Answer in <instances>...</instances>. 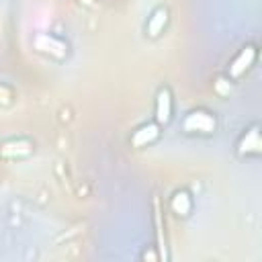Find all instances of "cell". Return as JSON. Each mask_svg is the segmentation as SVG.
<instances>
[{"mask_svg": "<svg viewBox=\"0 0 262 262\" xmlns=\"http://www.w3.org/2000/svg\"><path fill=\"white\" fill-rule=\"evenodd\" d=\"M260 149H262L260 131H258V125H252L239 137V141H237V154L239 156H258Z\"/></svg>", "mask_w": 262, "mask_h": 262, "instance_id": "cell-4", "label": "cell"}, {"mask_svg": "<svg viewBox=\"0 0 262 262\" xmlns=\"http://www.w3.org/2000/svg\"><path fill=\"white\" fill-rule=\"evenodd\" d=\"M182 129L186 133H201V135H211L217 129L215 117L205 111V108H194L182 119Z\"/></svg>", "mask_w": 262, "mask_h": 262, "instance_id": "cell-1", "label": "cell"}, {"mask_svg": "<svg viewBox=\"0 0 262 262\" xmlns=\"http://www.w3.org/2000/svg\"><path fill=\"white\" fill-rule=\"evenodd\" d=\"M10 90L6 86H0V104H8L10 102Z\"/></svg>", "mask_w": 262, "mask_h": 262, "instance_id": "cell-10", "label": "cell"}, {"mask_svg": "<svg viewBox=\"0 0 262 262\" xmlns=\"http://www.w3.org/2000/svg\"><path fill=\"white\" fill-rule=\"evenodd\" d=\"M166 23H168V10H166V8H156V10L151 12V16L147 18V27H145L147 35H149V37H158V35L164 31Z\"/></svg>", "mask_w": 262, "mask_h": 262, "instance_id": "cell-8", "label": "cell"}, {"mask_svg": "<svg viewBox=\"0 0 262 262\" xmlns=\"http://www.w3.org/2000/svg\"><path fill=\"white\" fill-rule=\"evenodd\" d=\"M172 119V94L168 88H160L156 96V121L160 125H166Z\"/></svg>", "mask_w": 262, "mask_h": 262, "instance_id": "cell-5", "label": "cell"}, {"mask_svg": "<svg viewBox=\"0 0 262 262\" xmlns=\"http://www.w3.org/2000/svg\"><path fill=\"white\" fill-rule=\"evenodd\" d=\"M35 47L43 53H49V55L57 57V59H63L68 55V45L61 39H57L53 35H47V33H41V35L35 37Z\"/></svg>", "mask_w": 262, "mask_h": 262, "instance_id": "cell-3", "label": "cell"}, {"mask_svg": "<svg viewBox=\"0 0 262 262\" xmlns=\"http://www.w3.org/2000/svg\"><path fill=\"white\" fill-rule=\"evenodd\" d=\"M254 59H256V47H254V45H246V47H242V51L233 57V61H231L229 68H227L229 78H239V76H244L246 70L252 68Z\"/></svg>", "mask_w": 262, "mask_h": 262, "instance_id": "cell-2", "label": "cell"}, {"mask_svg": "<svg viewBox=\"0 0 262 262\" xmlns=\"http://www.w3.org/2000/svg\"><path fill=\"white\" fill-rule=\"evenodd\" d=\"M31 151H33V145L27 139H12V141H6L0 145V154L4 158H25Z\"/></svg>", "mask_w": 262, "mask_h": 262, "instance_id": "cell-7", "label": "cell"}, {"mask_svg": "<svg viewBox=\"0 0 262 262\" xmlns=\"http://www.w3.org/2000/svg\"><path fill=\"white\" fill-rule=\"evenodd\" d=\"M170 209H172L178 217H186V215L190 213V209H192V201H190L188 192H186V190H178V192L172 196V201H170Z\"/></svg>", "mask_w": 262, "mask_h": 262, "instance_id": "cell-9", "label": "cell"}, {"mask_svg": "<svg viewBox=\"0 0 262 262\" xmlns=\"http://www.w3.org/2000/svg\"><path fill=\"white\" fill-rule=\"evenodd\" d=\"M158 137H160V127H158L156 123H145V125H141L139 129L133 131V135H131V145H135V147H145V145L154 143Z\"/></svg>", "mask_w": 262, "mask_h": 262, "instance_id": "cell-6", "label": "cell"}]
</instances>
